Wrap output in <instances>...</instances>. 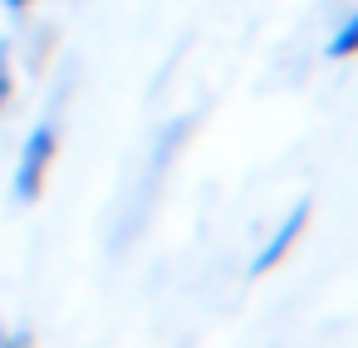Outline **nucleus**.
I'll list each match as a JSON object with an SVG mask.
<instances>
[{
	"label": "nucleus",
	"instance_id": "obj_1",
	"mask_svg": "<svg viewBox=\"0 0 358 348\" xmlns=\"http://www.w3.org/2000/svg\"><path fill=\"white\" fill-rule=\"evenodd\" d=\"M55 147H59V133H55V123H40V128H30V138H25V147H20V162H15V182H10L20 201H35V196L45 191V177H50Z\"/></svg>",
	"mask_w": 358,
	"mask_h": 348
},
{
	"label": "nucleus",
	"instance_id": "obj_2",
	"mask_svg": "<svg viewBox=\"0 0 358 348\" xmlns=\"http://www.w3.org/2000/svg\"><path fill=\"white\" fill-rule=\"evenodd\" d=\"M309 211H314L309 201H294V206H289V216H285V221L270 231V240L255 250L250 275H270V270H275V265H280V260L294 250V240H299V235H304V226H309Z\"/></svg>",
	"mask_w": 358,
	"mask_h": 348
},
{
	"label": "nucleus",
	"instance_id": "obj_3",
	"mask_svg": "<svg viewBox=\"0 0 358 348\" xmlns=\"http://www.w3.org/2000/svg\"><path fill=\"white\" fill-rule=\"evenodd\" d=\"M324 55H329V59H353V55H358V10H348V15L338 20V30L324 40Z\"/></svg>",
	"mask_w": 358,
	"mask_h": 348
},
{
	"label": "nucleus",
	"instance_id": "obj_4",
	"mask_svg": "<svg viewBox=\"0 0 358 348\" xmlns=\"http://www.w3.org/2000/svg\"><path fill=\"white\" fill-rule=\"evenodd\" d=\"M187 133H192V118H177V123H172V128H167V133L157 138V157H152V167H162V162H167V157L177 152V143H182Z\"/></svg>",
	"mask_w": 358,
	"mask_h": 348
},
{
	"label": "nucleus",
	"instance_id": "obj_5",
	"mask_svg": "<svg viewBox=\"0 0 358 348\" xmlns=\"http://www.w3.org/2000/svg\"><path fill=\"white\" fill-rule=\"evenodd\" d=\"M10 94H15V79H10V50L0 45V108L10 103Z\"/></svg>",
	"mask_w": 358,
	"mask_h": 348
},
{
	"label": "nucleus",
	"instance_id": "obj_6",
	"mask_svg": "<svg viewBox=\"0 0 358 348\" xmlns=\"http://www.w3.org/2000/svg\"><path fill=\"white\" fill-rule=\"evenodd\" d=\"M0 348H35V338L20 328V333H6V338H0Z\"/></svg>",
	"mask_w": 358,
	"mask_h": 348
},
{
	"label": "nucleus",
	"instance_id": "obj_7",
	"mask_svg": "<svg viewBox=\"0 0 358 348\" xmlns=\"http://www.w3.org/2000/svg\"><path fill=\"white\" fill-rule=\"evenodd\" d=\"M0 6H6V10H10V15H25V10H30V6H35V0H0Z\"/></svg>",
	"mask_w": 358,
	"mask_h": 348
}]
</instances>
